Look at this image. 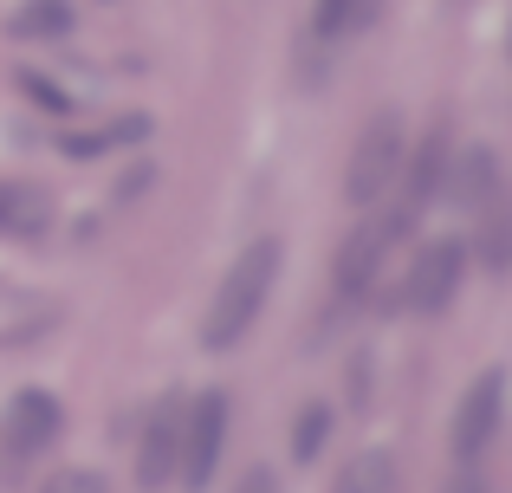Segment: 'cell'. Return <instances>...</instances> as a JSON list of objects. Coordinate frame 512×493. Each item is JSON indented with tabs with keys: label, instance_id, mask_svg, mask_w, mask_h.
I'll use <instances>...</instances> for the list:
<instances>
[{
	"label": "cell",
	"instance_id": "1",
	"mask_svg": "<svg viewBox=\"0 0 512 493\" xmlns=\"http://www.w3.org/2000/svg\"><path fill=\"white\" fill-rule=\"evenodd\" d=\"M273 279H279V241H253L234 266H227L214 305L201 312V344H208V351H234V344L253 331V318H260Z\"/></svg>",
	"mask_w": 512,
	"mask_h": 493
},
{
	"label": "cell",
	"instance_id": "2",
	"mask_svg": "<svg viewBox=\"0 0 512 493\" xmlns=\"http://www.w3.org/2000/svg\"><path fill=\"white\" fill-rule=\"evenodd\" d=\"M52 435H59V396L20 390L0 416V487H20L26 468L52 448Z\"/></svg>",
	"mask_w": 512,
	"mask_h": 493
},
{
	"label": "cell",
	"instance_id": "3",
	"mask_svg": "<svg viewBox=\"0 0 512 493\" xmlns=\"http://www.w3.org/2000/svg\"><path fill=\"white\" fill-rule=\"evenodd\" d=\"M441 169H448V130H428L415 150H402V169H396V202H389V215H376L389 228V241H402V234L415 228V221L435 208V195H441Z\"/></svg>",
	"mask_w": 512,
	"mask_h": 493
},
{
	"label": "cell",
	"instance_id": "4",
	"mask_svg": "<svg viewBox=\"0 0 512 493\" xmlns=\"http://www.w3.org/2000/svg\"><path fill=\"white\" fill-rule=\"evenodd\" d=\"M402 150H409L402 124H396V117H376V124L357 137V150H350L344 202H350V208H376V202H383L389 182H396V169H402Z\"/></svg>",
	"mask_w": 512,
	"mask_h": 493
},
{
	"label": "cell",
	"instance_id": "5",
	"mask_svg": "<svg viewBox=\"0 0 512 493\" xmlns=\"http://www.w3.org/2000/svg\"><path fill=\"white\" fill-rule=\"evenodd\" d=\"M221 442H227V390H201L195 403H182V455H175V481L182 487H208L221 468Z\"/></svg>",
	"mask_w": 512,
	"mask_h": 493
},
{
	"label": "cell",
	"instance_id": "6",
	"mask_svg": "<svg viewBox=\"0 0 512 493\" xmlns=\"http://www.w3.org/2000/svg\"><path fill=\"white\" fill-rule=\"evenodd\" d=\"M461 273H467V247H461V241H428V247L409 260V279H402L396 299L409 305V312L435 318V312H448V299H454V286H461Z\"/></svg>",
	"mask_w": 512,
	"mask_h": 493
},
{
	"label": "cell",
	"instance_id": "7",
	"mask_svg": "<svg viewBox=\"0 0 512 493\" xmlns=\"http://www.w3.org/2000/svg\"><path fill=\"white\" fill-rule=\"evenodd\" d=\"M500 416H506V370H487V377L461 396V409H454L448 442H454V461H461V468H480V455H487L493 435H500Z\"/></svg>",
	"mask_w": 512,
	"mask_h": 493
},
{
	"label": "cell",
	"instance_id": "8",
	"mask_svg": "<svg viewBox=\"0 0 512 493\" xmlns=\"http://www.w3.org/2000/svg\"><path fill=\"white\" fill-rule=\"evenodd\" d=\"M175 455H182V396H163L143 422L137 442V481L143 487H169L175 481Z\"/></svg>",
	"mask_w": 512,
	"mask_h": 493
},
{
	"label": "cell",
	"instance_id": "9",
	"mask_svg": "<svg viewBox=\"0 0 512 493\" xmlns=\"http://www.w3.org/2000/svg\"><path fill=\"white\" fill-rule=\"evenodd\" d=\"M441 195H448L454 208H487V202H500V156L487 150V143H474V150H461V163L454 169H441Z\"/></svg>",
	"mask_w": 512,
	"mask_h": 493
},
{
	"label": "cell",
	"instance_id": "10",
	"mask_svg": "<svg viewBox=\"0 0 512 493\" xmlns=\"http://www.w3.org/2000/svg\"><path fill=\"white\" fill-rule=\"evenodd\" d=\"M389 247H396V241H389V228H383V221H363V228H357V234H350V241L338 247V292H344V299H357V292L370 286Z\"/></svg>",
	"mask_w": 512,
	"mask_h": 493
},
{
	"label": "cell",
	"instance_id": "11",
	"mask_svg": "<svg viewBox=\"0 0 512 493\" xmlns=\"http://www.w3.org/2000/svg\"><path fill=\"white\" fill-rule=\"evenodd\" d=\"M52 228V195L33 189V182H0V234H20V241H33V234Z\"/></svg>",
	"mask_w": 512,
	"mask_h": 493
},
{
	"label": "cell",
	"instance_id": "12",
	"mask_svg": "<svg viewBox=\"0 0 512 493\" xmlns=\"http://www.w3.org/2000/svg\"><path fill=\"white\" fill-rule=\"evenodd\" d=\"M389 487H396V455H389V448H363V455L338 474L331 493H389Z\"/></svg>",
	"mask_w": 512,
	"mask_h": 493
},
{
	"label": "cell",
	"instance_id": "13",
	"mask_svg": "<svg viewBox=\"0 0 512 493\" xmlns=\"http://www.w3.org/2000/svg\"><path fill=\"white\" fill-rule=\"evenodd\" d=\"M13 33L20 39H65L72 33V7L65 0H33V7L13 13Z\"/></svg>",
	"mask_w": 512,
	"mask_h": 493
},
{
	"label": "cell",
	"instance_id": "14",
	"mask_svg": "<svg viewBox=\"0 0 512 493\" xmlns=\"http://www.w3.org/2000/svg\"><path fill=\"white\" fill-rule=\"evenodd\" d=\"M370 13H376V0H318V7H312V33H318V39L357 33Z\"/></svg>",
	"mask_w": 512,
	"mask_h": 493
},
{
	"label": "cell",
	"instance_id": "15",
	"mask_svg": "<svg viewBox=\"0 0 512 493\" xmlns=\"http://www.w3.org/2000/svg\"><path fill=\"white\" fill-rule=\"evenodd\" d=\"M480 215H487V228H480V260H487L493 273H506V253H512V221H506V202H487Z\"/></svg>",
	"mask_w": 512,
	"mask_h": 493
},
{
	"label": "cell",
	"instance_id": "16",
	"mask_svg": "<svg viewBox=\"0 0 512 493\" xmlns=\"http://www.w3.org/2000/svg\"><path fill=\"white\" fill-rule=\"evenodd\" d=\"M325 435H331V409L325 403H305V416L292 422V461H318Z\"/></svg>",
	"mask_w": 512,
	"mask_h": 493
},
{
	"label": "cell",
	"instance_id": "17",
	"mask_svg": "<svg viewBox=\"0 0 512 493\" xmlns=\"http://www.w3.org/2000/svg\"><path fill=\"white\" fill-rule=\"evenodd\" d=\"M20 91H33V104H39V111H52V117L72 111V98H65V91L52 85V78H39V72H20Z\"/></svg>",
	"mask_w": 512,
	"mask_h": 493
},
{
	"label": "cell",
	"instance_id": "18",
	"mask_svg": "<svg viewBox=\"0 0 512 493\" xmlns=\"http://www.w3.org/2000/svg\"><path fill=\"white\" fill-rule=\"evenodd\" d=\"M39 493H104V474H85V468H65V474H52Z\"/></svg>",
	"mask_w": 512,
	"mask_h": 493
},
{
	"label": "cell",
	"instance_id": "19",
	"mask_svg": "<svg viewBox=\"0 0 512 493\" xmlns=\"http://www.w3.org/2000/svg\"><path fill=\"white\" fill-rule=\"evenodd\" d=\"M104 150H111V137H65V156H78V163H91Z\"/></svg>",
	"mask_w": 512,
	"mask_h": 493
},
{
	"label": "cell",
	"instance_id": "20",
	"mask_svg": "<svg viewBox=\"0 0 512 493\" xmlns=\"http://www.w3.org/2000/svg\"><path fill=\"white\" fill-rule=\"evenodd\" d=\"M240 493H279L273 468H247V481H240Z\"/></svg>",
	"mask_w": 512,
	"mask_h": 493
},
{
	"label": "cell",
	"instance_id": "21",
	"mask_svg": "<svg viewBox=\"0 0 512 493\" xmlns=\"http://www.w3.org/2000/svg\"><path fill=\"white\" fill-rule=\"evenodd\" d=\"M448 493H487V481H480V468H454Z\"/></svg>",
	"mask_w": 512,
	"mask_h": 493
}]
</instances>
